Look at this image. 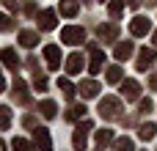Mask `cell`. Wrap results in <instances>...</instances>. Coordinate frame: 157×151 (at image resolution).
I'll use <instances>...</instances> for the list:
<instances>
[{
  "instance_id": "obj_1",
  "label": "cell",
  "mask_w": 157,
  "mask_h": 151,
  "mask_svg": "<svg viewBox=\"0 0 157 151\" xmlns=\"http://www.w3.org/2000/svg\"><path fill=\"white\" fill-rule=\"evenodd\" d=\"M99 113H102L105 118H119V116H121V102H119L116 96H105V99L99 102Z\"/></svg>"
},
{
  "instance_id": "obj_2",
  "label": "cell",
  "mask_w": 157,
  "mask_h": 151,
  "mask_svg": "<svg viewBox=\"0 0 157 151\" xmlns=\"http://www.w3.org/2000/svg\"><path fill=\"white\" fill-rule=\"evenodd\" d=\"M91 129H94L91 121H83V124L75 129V149L77 151H83L86 146H88V132H91Z\"/></svg>"
},
{
  "instance_id": "obj_3",
  "label": "cell",
  "mask_w": 157,
  "mask_h": 151,
  "mask_svg": "<svg viewBox=\"0 0 157 151\" xmlns=\"http://www.w3.org/2000/svg\"><path fill=\"white\" fill-rule=\"evenodd\" d=\"M86 39V30L83 28H77V25H72V28H63L61 30V41L63 44H80Z\"/></svg>"
},
{
  "instance_id": "obj_4",
  "label": "cell",
  "mask_w": 157,
  "mask_h": 151,
  "mask_svg": "<svg viewBox=\"0 0 157 151\" xmlns=\"http://www.w3.org/2000/svg\"><path fill=\"white\" fill-rule=\"evenodd\" d=\"M121 96H124L127 102H135V99L141 96V85H138L135 80H124V83H121Z\"/></svg>"
},
{
  "instance_id": "obj_5",
  "label": "cell",
  "mask_w": 157,
  "mask_h": 151,
  "mask_svg": "<svg viewBox=\"0 0 157 151\" xmlns=\"http://www.w3.org/2000/svg\"><path fill=\"white\" fill-rule=\"evenodd\" d=\"M130 30H132V36H146V33L152 30V22H149L146 17H135V19L130 22Z\"/></svg>"
},
{
  "instance_id": "obj_6",
  "label": "cell",
  "mask_w": 157,
  "mask_h": 151,
  "mask_svg": "<svg viewBox=\"0 0 157 151\" xmlns=\"http://www.w3.org/2000/svg\"><path fill=\"white\" fill-rule=\"evenodd\" d=\"M44 58H47V66H50L52 72L61 66V50H58L55 44H47V47H44Z\"/></svg>"
},
{
  "instance_id": "obj_7",
  "label": "cell",
  "mask_w": 157,
  "mask_h": 151,
  "mask_svg": "<svg viewBox=\"0 0 157 151\" xmlns=\"http://www.w3.org/2000/svg\"><path fill=\"white\" fill-rule=\"evenodd\" d=\"M39 28H41V30H52V28H55V11H52V8H47V11L39 14Z\"/></svg>"
},
{
  "instance_id": "obj_8",
  "label": "cell",
  "mask_w": 157,
  "mask_h": 151,
  "mask_svg": "<svg viewBox=\"0 0 157 151\" xmlns=\"http://www.w3.org/2000/svg\"><path fill=\"white\" fill-rule=\"evenodd\" d=\"M80 94H83L86 99H94V96L99 94V83H94V80H83V83H80Z\"/></svg>"
},
{
  "instance_id": "obj_9",
  "label": "cell",
  "mask_w": 157,
  "mask_h": 151,
  "mask_svg": "<svg viewBox=\"0 0 157 151\" xmlns=\"http://www.w3.org/2000/svg\"><path fill=\"white\" fill-rule=\"evenodd\" d=\"M33 138H36V146H39L41 151H52V143H50V132H47V129H36V135H33Z\"/></svg>"
},
{
  "instance_id": "obj_10",
  "label": "cell",
  "mask_w": 157,
  "mask_h": 151,
  "mask_svg": "<svg viewBox=\"0 0 157 151\" xmlns=\"http://www.w3.org/2000/svg\"><path fill=\"white\" fill-rule=\"evenodd\" d=\"M0 61H3V66H8V69H17V66H19V58H17L14 50H0Z\"/></svg>"
},
{
  "instance_id": "obj_11",
  "label": "cell",
  "mask_w": 157,
  "mask_h": 151,
  "mask_svg": "<svg viewBox=\"0 0 157 151\" xmlns=\"http://www.w3.org/2000/svg\"><path fill=\"white\" fill-rule=\"evenodd\" d=\"M80 69H83V55H80V52L69 55V61H66V72H69V74H80Z\"/></svg>"
},
{
  "instance_id": "obj_12",
  "label": "cell",
  "mask_w": 157,
  "mask_h": 151,
  "mask_svg": "<svg viewBox=\"0 0 157 151\" xmlns=\"http://www.w3.org/2000/svg\"><path fill=\"white\" fill-rule=\"evenodd\" d=\"M132 50H135V47H132V41H121V44L116 47V52H113V55H116V61H127V58L132 55Z\"/></svg>"
},
{
  "instance_id": "obj_13",
  "label": "cell",
  "mask_w": 157,
  "mask_h": 151,
  "mask_svg": "<svg viewBox=\"0 0 157 151\" xmlns=\"http://www.w3.org/2000/svg\"><path fill=\"white\" fill-rule=\"evenodd\" d=\"M152 61H155V50H141V55H138V72H144L146 66H152Z\"/></svg>"
},
{
  "instance_id": "obj_14",
  "label": "cell",
  "mask_w": 157,
  "mask_h": 151,
  "mask_svg": "<svg viewBox=\"0 0 157 151\" xmlns=\"http://www.w3.org/2000/svg\"><path fill=\"white\" fill-rule=\"evenodd\" d=\"M102 61H105V52H102V50H94V52H91V63H88L91 74H97V72L102 69Z\"/></svg>"
},
{
  "instance_id": "obj_15",
  "label": "cell",
  "mask_w": 157,
  "mask_h": 151,
  "mask_svg": "<svg viewBox=\"0 0 157 151\" xmlns=\"http://www.w3.org/2000/svg\"><path fill=\"white\" fill-rule=\"evenodd\" d=\"M36 41H39V33H33V30H22L19 33V44L22 47H33Z\"/></svg>"
},
{
  "instance_id": "obj_16",
  "label": "cell",
  "mask_w": 157,
  "mask_h": 151,
  "mask_svg": "<svg viewBox=\"0 0 157 151\" xmlns=\"http://www.w3.org/2000/svg\"><path fill=\"white\" fill-rule=\"evenodd\" d=\"M39 110H41V113H44L47 118H55V113H58V105H55L52 99H44V102L39 105Z\"/></svg>"
},
{
  "instance_id": "obj_17",
  "label": "cell",
  "mask_w": 157,
  "mask_h": 151,
  "mask_svg": "<svg viewBox=\"0 0 157 151\" xmlns=\"http://www.w3.org/2000/svg\"><path fill=\"white\" fill-rule=\"evenodd\" d=\"M138 135H141V140H152V138L157 135V127H155V124H141Z\"/></svg>"
},
{
  "instance_id": "obj_18",
  "label": "cell",
  "mask_w": 157,
  "mask_h": 151,
  "mask_svg": "<svg viewBox=\"0 0 157 151\" xmlns=\"http://www.w3.org/2000/svg\"><path fill=\"white\" fill-rule=\"evenodd\" d=\"M99 36H102L105 41H113V39L119 36V28H116V25H102V30H99Z\"/></svg>"
},
{
  "instance_id": "obj_19",
  "label": "cell",
  "mask_w": 157,
  "mask_h": 151,
  "mask_svg": "<svg viewBox=\"0 0 157 151\" xmlns=\"http://www.w3.org/2000/svg\"><path fill=\"white\" fill-rule=\"evenodd\" d=\"M108 8H110V17H113V19H119V17L124 14V0H110V3H108Z\"/></svg>"
},
{
  "instance_id": "obj_20",
  "label": "cell",
  "mask_w": 157,
  "mask_h": 151,
  "mask_svg": "<svg viewBox=\"0 0 157 151\" xmlns=\"http://www.w3.org/2000/svg\"><path fill=\"white\" fill-rule=\"evenodd\" d=\"M61 14L63 17H75L77 14V0H63L61 3Z\"/></svg>"
},
{
  "instance_id": "obj_21",
  "label": "cell",
  "mask_w": 157,
  "mask_h": 151,
  "mask_svg": "<svg viewBox=\"0 0 157 151\" xmlns=\"http://www.w3.org/2000/svg\"><path fill=\"white\" fill-rule=\"evenodd\" d=\"M8 127H11V110L6 105H0V132L8 129Z\"/></svg>"
},
{
  "instance_id": "obj_22",
  "label": "cell",
  "mask_w": 157,
  "mask_h": 151,
  "mask_svg": "<svg viewBox=\"0 0 157 151\" xmlns=\"http://www.w3.org/2000/svg\"><path fill=\"white\" fill-rule=\"evenodd\" d=\"M113 151H135V146H132L130 138H119V140L113 143Z\"/></svg>"
},
{
  "instance_id": "obj_23",
  "label": "cell",
  "mask_w": 157,
  "mask_h": 151,
  "mask_svg": "<svg viewBox=\"0 0 157 151\" xmlns=\"http://www.w3.org/2000/svg\"><path fill=\"white\" fill-rule=\"evenodd\" d=\"M110 85H116V83H121V66H110L108 69V77H105Z\"/></svg>"
},
{
  "instance_id": "obj_24",
  "label": "cell",
  "mask_w": 157,
  "mask_h": 151,
  "mask_svg": "<svg viewBox=\"0 0 157 151\" xmlns=\"http://www.w3.org/2000/svg\"><path fill=\"white\" fill-rule=\"evenodd\" d=\"M83 116H86V107H83V105H75V107H69V113H66L69 121H77V118H83Z\"/></svg>"
},
{
  "instance_id": "obj_25",
  "label": "cell",
  "mask_w": 157,
  "mask_h": 151,
  "mask_svg": "<svg viewBox=\"0 0 157 151\" xmlns=\"http://www.w3.org/2000/svg\"><path fill=\"white\" fill-rule=\"evenodd\" d=\"M110 140H113V132H110V129H99V132H97V143H99V146H108Z\"/></svg>"
},
{
  "instance_id": "obj_26",
  "label": "cell",
  "mask_w": 157,
  "mask_h": 151,
  "mask_svg": "<svg viewBox=\"0 0 157 151\" xmlns=\"http://www.w3.org/2000/svg\"><path fill=\"white\" fill-rule=\"evenodd\" d=\"M14 91H17V99L25 105V102H28V94H25V83H22V80H17V83H14Z\"/></svg>"
},
{
  "instance_id": "obj_27",
  "label": "cell",
  "mask_w": 157,
  "mask_h": 151,
  "mask_svg": "<svg viewBox=\"0 0 157 151\" xmlns=\"http://www.w3.org/2000/svg\"><path fill=\"white\" fill-rule=\"evenodd\" d=\"M58 88H61V91H63L66 96H72V94H75V85H72V83H69L66 77H61V80H58Z\"/></svg>"
},
{
  "instance_id": "obj_28",
  "label": "cell",
  "mask_w": 157,
  "mask_h": 151,
  "mask_svg": "<svg viewBox=\"0 0 157 151\" xmlns=\"http://www.w3.org/2000/svg\"><path fill=\"white\" fill-rule=\"evenodd\" d=\"M11 146H14V151H30V143H28L25 138H14Z\"/></svg>"
},
{
  "instance_id": "obj_29",
  "label": "cell",
  "mask_w": 157,
  "mask_h": 151,
  "mask_svg": "<svg viewBox=\"0 0 157 151\" xmlns=\"http://www.w3.org/2000/svg\"><path fill=\"white\" fill-rule=\"evenodd\" d=\"M14 28V22H11V17H6V14H0V30H11Z\"/></svg>"
},
{
  "instance_id": "obj_30",
  "label": "cell",
  "mask_w": 157,
  "mask_h": 151,
  "mask_svg": "<svg viewBox=\"0 0 157 151\" xmlns=\"http://www.w3.org/2000/svg\"><path fill=\"white\" fill-rule=\"evenodd\" d=\"M152 110V99H141V113H149Z\"/></svg>"
},
{
  "instance_id": "obj_31",
  "label": "cell",
  "mask_w": 157,
  "mask_h": 151,
  "mask_svg": "<svg viewBox=\"0 0 157 151\" xmlns=\"http://www.w3.org/2000/svg\"><path fill=\"white\" fill-rule=\"evenodd\" d=\"M36 88H41V91H44V88H47V80H44V77H36Z\"/></svg>"
},
{
  "instance_id": "obj_32",
  "label": "cell",
  "mask_w": 157,
  "mask_h": 151,
  "mask_svg": "<svg viewBox=\"0 0 157 151\" xmlns=\"http://www.w3.org/2000/svg\"><path fill=\"white\" fill-rule=\"evenodd\" d=\"M3 88H6V80H3V74H0V91H3Z\"/></svg>"
},
{
  "instance_id": "obj_33",
  "label": "cell",
  "mask_w": 157,
  "mask_h": 151,
  "mask_svg": "<svg viewBox=\"0 0 157 151\" xmlns=\"http://www.w3.org/2000/svg\"><path fill=\"white\" fill-rule=\"evenodd\" d=\"M152 44H155V47H157V33H155V36H152Z\"/></svg>"
},
{
  "instance_id": "obj_34",
  "label": "cell",
  "mask_w": 157,
  "mask_h": 151,
  "mask_svg": "<svg viewBox=\"0 0 157 151\" xmlns=\"http://www.w3.org/2000/svg\"><path fill=\"white\" fill-rule=\"evenodd\" d=\"M0 151H6V146H3V140H0Z\"/></svg>"
}]
</instances>
